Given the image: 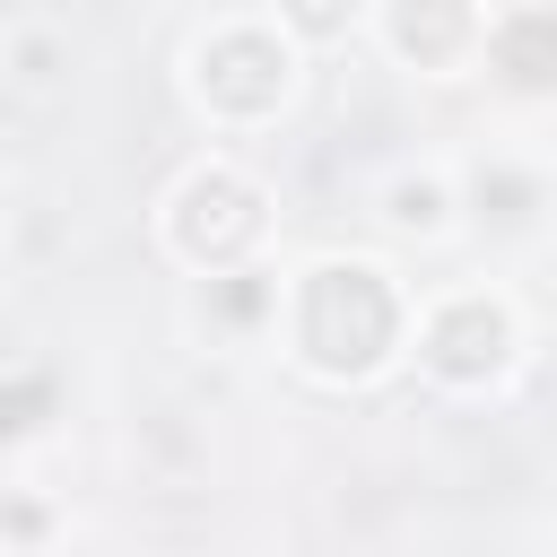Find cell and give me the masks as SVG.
<instances>
[{"label":"cell","instance_id":"cell-2","mask_svg":"<svg viewBox=\"0 0 557 557\" xmlns=\"http://www.w3.org/2000/svg\"><path fill=\"white\" fill-rule=\"evenodd\" d=\"M496 348H505V322H496L487 305H461V313L435 322V366H444V374H487Z\"/></svg>","mask_w":557,"mask_h":557},{"label":"cell","instance_id":"cell-3","mask_svg":"<svg viewBox=\"0 0 557 557\" xmlns=\"http://www.w3.org/2000/svg\"><path fill=\"white\" fill-rule=\"evenodd\" d=\"M270 61H278L270 44L235 35V44H218V52H209V87H218L226 104H270V96H278V70H270Z\"/></svg>","mask_w":557,"mask_h":557},{"label":"cell","instance_id":"cell-6","mask_svg":"<svg viewBox=\"0 0 557 557\" xmlns=\"http://www.w3.org/2000/svg\"><path fill=\"white\" fill-rule=\"evenodd\" d=\"M453 26H461V17H453L444 0H426V52H444V44H453ZM409 35H418V0L400 9V44H409Z\"/></svg>","mask_w":557,"mask_h":557},{"label":"cell","instance_id":"cell-7","mask_svg":"<svg viewBox=\"0 0 557 557\" xmlns=\"http://www.w3.org/2000/svg\"><path fill=\"white\" fill-rule=\"evenodd\" d=\"M296 17H305V26H313V35H331V26H339V17H348V9H339V0H296Z\"/></svg>","mask_w":557,"mask_h":557},{"label":"cell","instance_id":"cell-1","mask_svg":"<svg viewBox=\"0 0 557 557\" xmlns=\"http://www.w3.org/2000/svg\"><path fill=\"white\" fill-rule=\"evenodd\" d=\"M383 339H392V296H383V278L374 270H322L313 278V296H305V348L322 357V366H374L383 357Z\"/></svg>","mask_w":557,"mask_h":557},{"label":"cell","instance_id":"cell-5","mask_svg":"<svg viewBox=\"0 0 557 557\" xmlns=\"http://www.w3.org/2000/svg\"><path fill=\"white\" fill-rule=\"evenodd\" d=\"M505 70L513 78H557V26L548 17H522V26H505Z\"/></svg>","mask_w":557,"mask_h":557},{"label":"cell","instance_id":"cell-4","mask_svg":"<svg viewBox=\"0 0 557 557\" xmlns=\"http://www.w3.org/2000/svg\"><path fill=\"white\" fill-rule=\"evenodd\" d=\"M183 209H191V218H183V235H191L200 252H209V235H218V244H244V235H252V200H244L235 183H191V191H183Z\"/></svg>","mask_w":557,"mask_h":557}]
</instances>
